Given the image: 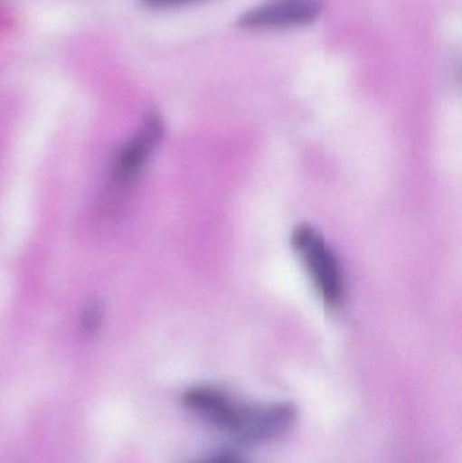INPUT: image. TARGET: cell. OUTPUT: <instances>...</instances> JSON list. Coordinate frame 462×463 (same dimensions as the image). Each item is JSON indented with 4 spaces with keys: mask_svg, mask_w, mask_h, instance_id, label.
<instances>
[{
    "mask_svg": "<svg viewBox=\"0 0 462 463\" xmlns=\"http://www.w3.org/2000/svg\"><path fill=\"white\" fill-rule=\"evenodd\" d=\"M182 402L212 429L249 445L278 439L292 430L297 419V411L289 402H244L216 386L187 389Z\"/></svg>",
    "mask_w": 462,
    "mask_h": 463,
    "instance_id": "6da1fadb",
    "label": "cell"
},
{
    "mask_svg": "<svg viewBox=\"0 0 462 463\" xmlns=\"http://www.w3.org/2000/svg\"><path fill=\"white\" fill-rule=\"evenodd\" d=\"M292 244L308 267L309 274L328 307H339L344 298V282L338 259L311 225L293 231Z\"/></svg>",
    "mask_w": 462,
    "mask_h": 463,
    "instance_id": "7a4b0ae2",
    "label": "cell"
},
{
    "mask_svg": "<svg viewBox=\"0 0 462 463\" xmlns=\"http://www.w3.org/2000/svg\"><path fill=\"white\" fill-rule=\"evenodd\" d=\"M322 13L320 0H276L247 11L239 18L243 29L304 26L316 21Z\"/></svg>",
    "mask_w": 462,
    "mask_h": 463,
    "instance_id": "3957f363",
    "label": "cell"
},
{
    "mask_svg": "<svg viewBox=\"0 0 462 463\" xmlns=\"http://www.w3.org/2000/svg\"><path fill=\"white\" fill-rule=\"evenodd\" d=\"M163 135H165V122L162 117L156 113L149 114L135 137L119 151L114 163L113 181L119 189L135 181L154 149L162 140Z\"/></svg>",
    "mask_w": 462,
    "mask_h": 463,
    "instance_id": "277c9868",
    "label": "cell"
},
{
    "mask_svg": "<svg viewBox=\"0 0 462 463\" xmlns=\"http://www.w3.org/2000/svg\"><path fill=\"white\" fill-rule=\"evenodd\" d=\"M189 463H246L240 454L232 450H220Z\"/></svg>",
    "mask_w": 462,
    "mask_h": 463,
    "instance_id": "5b68a950",
    "label": "cell"
},
{
    "mask_svg": "<svg viewBox=\"0 0 462 463\" xmlns=\"http://www.w3.org/2000/svg\"><path fill=\"white\" fill-rule=\"evenodd\" d=\"M98 307H99L98 305H91V307H87L86 316L83 318L84 329L86 331L92 332L98 328V324H99L100 320V312Z\"/></svg>",
    "mask_w": 462,
    "mask_h": 463,
    "instance_id": "8992f818",
    "label": "cell"
},
{
    "mask_svg": "<svg viewBox=\"0 0 462 463\" xmlns=\"http://www.w3.org/2000/svg\"><path fill=\"white\" fill-rule=\"evenodd\" d=\"M146 7L168 8L175 5H187V3L200 2V0H141Z\"/></svg>",
    "mask_w": 462,
    "mask_h": 463,
    "instance_id": "52a82bcc",
    "label": "cell"
}]
</instances>
